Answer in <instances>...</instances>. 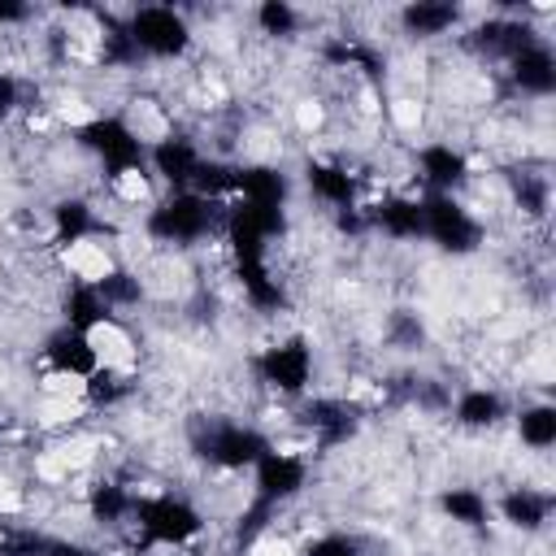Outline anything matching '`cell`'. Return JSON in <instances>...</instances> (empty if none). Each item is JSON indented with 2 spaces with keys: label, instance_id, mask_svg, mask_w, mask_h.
<instances>
[{
  "label": "cell",
  "instance_id": "obj_1",
  "mask_svg": "<svg viewBox=\"0 0 556 556\" xmlns=\"http://www.w3.org/2000/svg\"><path fill=\"white\" fill-rule=\"evenodd\" d=\"M143 230L152 243H165V248H200L208 239H222L226 204L200 191H165L143 213Z\"/></svg>",
  "mask_w": 556,
  "mask_h": 556
},
{
  "label": "cell",
  "instance_id": "obj_2",
  "mask_svg": "<svg viewBox=\"0 0 556 556\" xmlns=\"http://www.w3.org/2000/svg\"><path fill=\"white\" fill-rule=\"evenodd\" d=\"M135 534L143 547H165V552H182L195 539H204L208 517L195 500L174 495V491H139L135 500V517H130Z\"/></svg>",
  "mask_w": 556,
  "mask_h": 556
},
{
  "label": "cell",
  "instance_id": "obj_3",
  "mask_svg": "<svg viewBox=\"0 0 556 556\" xmlns=\"http://www.w3.org/2000/svg\"><path fill=\"white\" fill-rule=\"evenodd\" d=\"M74 143L100 161L104 178L117 182L126 174H143L148 169V143L135 135V126L117 113H91L87 122H78Z\"/></svg>",
  "mask_w": 556,
  "mask_h": 556
},
{
  "label": "cell",
  "instance_id": "obj_4",
  "mask_svg": "<svg viewBox=\"0 0 556 556\" xmlns=\"http://www.w3.org/2000/svg\"><path fill=\"white\" fill-rule=\"evenodd\" d=\"M191 447L200 460H208L222 473H248L269 447L274 439L252 426V421H235V417H217V421H200L191 434Z\"/></svg>",
  "mask_w": 556,
  "mask_h": 556
},
{
  "label": "cell",
  "instance_id": "obj_5",
  "mask_svg": "<svg viewBox=\"0 0 556 556\" xmlns=\"http://www.w3.org/2000/svg\"><path fill=\"white\" fill-rule=\"evenodd\" d=\"M122 26H126L139 61L143 56L148 61H182L195 43V30H191L187 13L174 9V4H139L122 17Z\"/></svg>",
  "mask_w": 556,
  "mask_h": 556
},
{
  "label": "cell",
  "instance_id": "obj_6",
  "mask_svg": "<svg viewBox=\"0 0 556 556\" xmlns=\"http://www.w3.org/2000/svg\"><path fill=\"white\" fill-rule=\"evenodd\" d=\"M252 374L261 387L278 391L282 400H304L313 391V378H317L313 343L304 334H282L252 356Z\"/></svg>",
  "mask_w": 556,
  "mask_h": 556
},
{
  "label": "cell",
  "instance_id": "obj_7",
  "mask_svg": "<svg viewBox=\"0 0 556 556\" xmlns=\"http://www.w3.org/2000/svg\"><path fill=\"white\" fill-rule=\"evenodd\" d=\"M426 217V243H434L443 256H473L486 239V226L460 195H421Z\"/></svg>",
  "mask_w": 556,
  "mask_h": 556
},
{
  "label": "cell",
  "instance_id": "obj_8",
  "mask_svg": "<svg viewBox=\"0 0 556 556\" xmlns=\"http://www.w3.org/2000/svg\"><path fill=\"white\" fill-rule=\"evenodd\" d=\"M248 473H252V500L265 504V508H274V513H282L287 504H295L308 491L313 460L304 452H295V447L274 443Z\"/></svg>",
  "mask_w": 556,
  "mask_h": 556
},
{
  "label": "cell",
  "instance_id": "obj_9",
  "mask_svg": "<svg viewBox=\"0 0 556 556\" xmlns=\"http://www.w3.org/2000/svg\"><path fill=\"white\" fill-rule=\"evenodd\" d=\"M413 178H417V195H460L469 182V156L465 148H456L452 139H426L413 152Z\"/></svg>",
  "mask_w": 556,
  "mask_h": 556
},
{
  "label": "cell",
  "instance_id": "obj_10",
  "mask_svg": "<svg viewBox=\"0 0 556 556\" xmlns=\"http://www.w3.org/2000/svg\"><path fill=\"white\" fill-rule=\"evenodd\" d=\"M204 156H208V152H204L191 135L165 130L161 139L148 143V174H156V178L165 182V191H191L195 178H200Z\"/></svg>",
  "mask_w": 556,
  "mask_h": 556
},
{
  "label": "cell",
  "instance_id": "obj_11",
  "mask_svg": "<svg viewBox=\"0 0 556 556\" xmlns=\"http://www.w3.org/2000/svg\"><path fill=\"white\" fill-rule=\"evenodd\" d=\"M39 356H43V365L52 369V378H61V382H74V387H83L96 369H100V352H96V343H91V334H83V330H70V326H56V330H48L43 334V348H39Z\"/></svg>",
  "mask_w": 556,
  "mask_h": 556
},
{
  "label": "cell",
  "instance_id": "obj_12",
  "mask_svg": "<svg viewBox=\"0 0 556 556\" xmlns=\"http://www.w3.org/2000/svg\"><path fill=\"white\" fill-rule=\"evenodd\" d=\"M295 421L304 426V434H308L317 447H339V443H348V439L356 434L361 408L348 404L343 395H304Z\"/></svg>",
  "mask_w": 556,
  "mask_h": 556
},
{
  "label": "cell",
  "instance_id": "obj_13",
  "mask_svg": "<svg viewBox=\"0 0 556 556\" xmlns=\"http://www.w3.org/2000/svg\"><path fill=\"white\" fill-rule=\"evenodd\" d=\"M552 508H556L552 491H547V486H534V482H513V486L500 491V500H491V517H500V521H504L508 530H517V534H539V530H547Z\"/></svg>",
  "mask_w": 556,
  "mask_h": 556
},
{
  "label": "cell",
  "instance_id": "obj_14",
  "mask_svg": "<svg viewBox=\"0 0 556 556\" xmlns=\"http://www.w3.org/2000/svg\"><path fill=\"white\" fill-rule=\"evenodd\" d=\"M365 226H374L391 243H421L426 239V217H421V195L417 191H391L378 204L365 208Z\"/></svg>",
  "mask_w": 556,
  "mask_h": 556
},
{
  "label": "cell",
  "instance_id": "obj_15",
  "mask_svg": "<svg viewBox=\"0 0 556 556\" xmlns=\"http://www.w3.org/2000/svg\"><path fill=\"white\" fill-rule=\"evenodd\" d=\"M504 78H508L513 91H521L530 100H547L556 91V52H552V43L534 39L521 52H513L504 61Z\"/></svg>",
  "mask_w": 556,
  "mask_h": 556
},
{
  "label": "cell",
  "instance_id": "obj_16",
  "mask_svg": "<svg viewBox=\"0 0 556 556\" xmlns=\"http://www.w3.org/2000/svg\"><path fill=\"white\" fill-rule=\"evenodd\" d=\"M452 408V421L460 426V430H469V434H491L495 426H504L508 421V395L500 391V387H486V382H473V387H465V391H456V400L447 404Z\"/></svg>",
  "mask_w": 556,
  "mask_h": 556
},
{
  "label": "cell",
  "instance_id": "obj_17",
  "mask_svg": "<svg viewBox=\"0 0 556 556\" xmlns=\"http://www.w3.org/2000/svg\"><path fill=\"white\" fill-rule=\"evenodd\" d=\"M304 191L321 204V208H330V213H348V208H361L356 204V174L343 165V161H326V156H313L308 165H304Z\"/></svg>",
  "mask_w": 556,
  "mask_h": 556
},
{
  "label": "cell",
  "instance_id": "obj_18",
  "mask_svg": "<svg viewBox=\"0 0 556 556\" xmlns=\"http://www.w3.org/2000/svg\"><path fill=\"white\" fill-rule=\"evenodd\" d=\"M534 39H543V35H539L530 22H521V17H504V13L478 22V26L465 35V43H469L478 56H486V61H508L513 52H521V48L534 43Z\"/></svg>",
  "mask_w": 556,
  "mask_h": 556
},
{
  "label": "cell",
  "instance_id": "obj_19",
  "mask_svg": "<svg viewBox=\"0 0 556 556\" xmlns=\"http://www.w3.org/2000/svg\"><path fill=\"white\" fill-rule=\"evenodd\" d=\"M395 22H400V35H408V39H443V35L460 30L465 13L452 0H408L395 9Z\"/></svg>",
  "mask_w": 556,
  "mask_h": 556
},
{
  "label": "cell",
  "instance_id": "obj_20",
  "mask_svg": "<svg viewBox=\"0 0 556 556\" xmlns=\"http://www.w3.org/2000/svg\"><path fill=\"white\" fill-rule=\"evenodd\" d=\"M48 235H52L56 248H70V252L83 248L87 239L100 235V213H96V204L83 200V195H61V200L48 208Z\"/></svg>",
  "mask_w": 556,
  "mask_h": 556
},
{
  "label": "cell",
  "instance_id": "obj_21",
  "mask_svg": "<svg viewBox=\"0 0 556 556\" xmlns=\"http://www.w3.org/2000/svg\"><path fill=\"white\" fill-rule=\"evenodd\" d=\"M135 500H139L135 486H126V482H117V478H96V482L87 486V495H83V508H87V517H91L96 526L122 530V526H130V517H135Z\"/></svg>",
  "mask_w": 556,
  "mask_h": 556
},
{
  "label": "cell",
  "instance_id": "obj_22",
  "mask_svg": "<svg viewBox=\"0 0 556 556\" xmlns=\"http://www.w3.org/2000/svg\"><path fill=\"white\" fill-rule=\"evenodd\" d=\"M109 321H122V317L104 304V295L96 291V282L70 278V287H65V295H61V326L91 334V330H100V326H109Z\"/></svg>",
  "mask_w": 556,
  "mask_h": 556
},
{
  "label": "cell",
  "instance_id": "obj_23",
  "mask_svg": "<svg viewBox=\"0 0 556 556\" xmlns=\"http://www.w3.org/2000/svg\"><path fill=\"white\" fill-rule=\"evenodd\" d=\"M439 513L443 521H452L456 530H486L491 526V495L478 491V486H443L439 491Z\"/></svg>",
  "mask_w": 556,
  "mask_h": 556
},
{
  "label": "cell",
  "instance_id": "obj_24",
  "mask_svg": "<svg viewBox=\"0 0 556 556\" xmlns=\"http://www.w3.org/2000/svg\"><path fill=\"white\" fill-rule=\"evenodd\" d=\"M508 417H513V434H517L521 447H530V452H552L556 447V404L552 400H530Z\"/></svg>",
  "mask_w": 556,
  "mask_h": 556
},
{
  "label": "cell",
  "instance_id": "obj_25",
  "mask_svg": "<svg viewBox=\"0 0 556 556\" xmlns=\"http://www.w3.org/2000/svg\"><path fill=\"white\" fill-rule=\"evenodd\" d=\"M96 291L104 295V304L117 313V317H126L130 308H139L143 304V295H148V287H143V278H139V269H130V265H109L100 278H96Z\"/></svg>",
  "mask_w": 556,
  "mask_h": 556
},
{
  "label": "cell",
  "instance_id": "obj_26",
  "mask_svg": "<svg viewBox=\"0 0 556 556\" xmlns=\"http://www.w3.org/2000/svg\"><path fill=\"white\" fill-rule=\"evenodd\" d=\"M252 22H256V30L269 35V39H295L300 26H304V13H300L291 0H261V4L252 9Z\"/></svg>",
  "mask_w": 556,
  "mask_h": 556
},
{
  "label": "cell",
  "instance_id": "obj_27",
  "mask_svg": "<svg viewBox=\"0 0 556 556\" xmlns=\"http://www.w3.org/2000/svg\"><path fill=\"white\" fill-rule=\"evenodd\" d=\"M508 187H513V204L526 217H543L547 213V174L517 169V174H508Z\"/></svg>",
  "mask_w": 556,
  "mask_h": 556
},
{
  "label": "cell",
  "instance_id": "obj_28",
  "mask_svg": "<svg viewBox=\"0 0 556 556\" xmlns=\"http://www.w3.org/2000/svg\"><path fill=\"white\" fill-rule=\"evenodd\" d=\"M295 556H365V547H361V539H352L343 530H321L308 543H300Z\"/></svg>",
  "mask_w": 556,
  "mask_h": 556
},
{
  "label": "cell",
  "instance_id": "obj_29",
  "mask_svg": "<svg viewBox=\"0 0 556 556\" xmlns=\"http://www.w3.org/2000/svg\"><path fill=\"white\" fill-rule=\"evenodd\" d=\"M387 339H391L400 352H417V348L426 343V326H421L417 313L400 308V313H391V321H387Z\"/></svg>",
  "mask_w": 556,
  "mask_h": 556
},
{
  "label": "cell",
  "instance_id": "obj_30",
  "mask_svg": "<svg viewBox=\"0 0 556 556\" xmlns=\"http://www.w3.org/2000/svg\"><path fill=\"white\" fill-rule=\"evenodd\" d=\"M22 109V78L13 74H0V126Z\"/></svg>",
  "mask_w": 556,
  "mask_h": 556
},
{
  "label": "cell",
  "instance_id": "obj_31",
  "mask_svg": "<svg viewBox=\"0 0 556 556\" xmlns=\"http://www.w3.org/2000/svg\"><path fill=\"white\" fill-rule=\"evenodd\" d=\"M43 556H100L96 547H87L83 539H48V547H43Z\"/></svg>",
  "mask_w": 556,
  "mask_h": 556
},
{
  "label": "cell",
  "instance_id": "obj_32",
  "mask_svg": "<svg viewBox=\"0 0 556 556\" xmlns=\"http://www.w3.org/2000/svg\"><path fill=\"white\" fill-rule=\"evenodd\" d=\"M26 22H35V9H30V4L0 0V26H26Z\"/></svg>",
  "mask_w": 556,
  "mask_h": 556
},
{
  "label": "cell",
  "instance_id": "obj_33",
  "mask_svg": "<svg viewBox=\"0 0 556 556\" xmlns=\"http://www.w3.org/2000/svg\"><path fill=\"white\" fill-rule=\"evenodd\" d=\"M0 447H4V426H0Z\"/></svg>",
  "mask_w": 556,
  "mask_h": 556
}]
</instances>
